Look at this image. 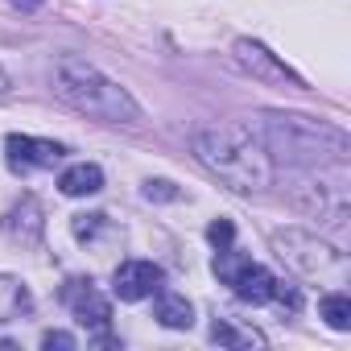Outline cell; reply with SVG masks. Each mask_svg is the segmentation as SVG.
<instances>
[{
	"instance_id": "13",
	"label": "cell",
	"mask_w": 351,
	"mask_h": 351,
	"mask_svg": "<svg viewBox=\"0 0 351 351\" xmlns=\"http://www.w3.org/2000/svg\"><path fill=\"white\" fill-rule=\"evenodd\" d=\"M58 186H62V195H71V199L99 195V191H104V169L91 165V161H79V165H71L62 178H58Z\"/></svg>"
},
{
	"instance_id": "10",
	"label": "cell",
	"mask_w": 351,
	"mask_h": 351,
	"mask_svg": "<svg viewBox=\"0 0 351 351\" xmlns=\"http://www.w3.org/2000/svg\"><path fill=\"white\" fill-rule=\"evenodd\" d=\"M273 285H277V277L265 269V265H244L240 269V277L232 281V289H236V298L240 302H252V306H265L269 298H273Z\"/></svg>"
},
{
	"instance_id": "12",
	"label": "cell",
	"mask_w": 351,
	"mask_h": 351,
	"mask_svg": "<svg viewBox=\"0 0 351 351\" xmlns=\"http://www.w3.org/2000/svg\"><path fill=\"white\" fill-rule=\"evenodd\" d=\"M34 310V298H29V285L21 277H9L0 273V322H13V318H25Z\"/></svg>"
},
{
	"instance_id": "11",
	"label": "cell",
	"mask_w": 351,
	"mask_h": 351,
	"mask_svg": "<svg viewBox=\"0 0 351 351\" xmlns=\"http://www.w3.org/2000/svg\"><path fill=\"white\" fill-rule=\"evenodd\" d=\"M153 318L169 330H191L195 326V310L182 293H169V289H157V306H153Z\"/></svg>"
},
{
	"instance_id": "15",
	"label": "cell",
	"mask_w": 351,
	"mask_h": 351,
	"mask_svg": "<svg viewBox=\"0 0 351 351\" xmlns=\"http://www.w3.org/2000/svg\"><path fill=\"white\" fill-rule=\"evenodd\" d=\"M318 314L326 318L330 330H351V298L347 293H326L318 302Z\"/></svg>"
},
{
	"instance_id": "17",
	"label": "cell",
	"mask_w": 351,
	"mask_h": 351,
	"mask_svg": "<svg viewBox=\"0 0 351 351\" xmlns=\"http://www.w3.org/2000/svg\"><path fill=\"white\" fill-rule=\"evenodd\" d=\"M104 228H108V215H75V223H71L75 240H87V244H91Z\"/></svg>"
},
{
	"instance_id": "8",
	"label": "cell",
	"mask_w": 351,
	"mask_h": 351,
	"mask_svg": "<svg viewBox=\"0 0 351 351\" xmlns=\"http://www.w3.org/2000/svg\"><path fill=\"white\" fill-rule=\"evenodd\" d=\"M236 62L244 66V71H252L256 79H265V83H289V87H306L277 54H269L261 42H248V38H240L236 42Z\"/></svg>"
},
{
	"instance_id": "3",
	"label": "cell",
	"mask_w": 351,
	"mask_h": 351,
	"mask_svg": "<svg viewBox=\"0 0 351 351\" xmlns=\"http://www.w3.org/2000/svg\"><path fill=\"white\" fill-rule=\"evenodd\" d=\"M256 141L265 145L269 157H277V161H285V165H306V169L343 165V161H347V149H351L339 128L318 124V120H310V116H281V112L261 116Z\"/></svg>"
},
{
	"instance_id": "14",
	"label": "cell",
	"mask_w": 351,
	"mask_h": 351,
	"mask_svg": "<svg viewBox=\"0 0 351 351\" xmlns=\"http://www.w3.org/2000/svg\"><path fill=\"white\" fill-rule=\"evenodd\" d=\"M211 339H215V343H223V347H261V343H265L256 330H248V326H236L232 318H215V326H211Z\"/></svg>"
},
{
	"instance_id": "21",
	"label": "cell",
	"mask_w": 351,
	"mask_h": 351,
	"mask_svg": "<svg viewBox=\"0 0 351 351\" xmlns=\"http://www.w3.org/2000/svg\"><path fill=\"white\" fill-rule=\"evenodd\" d=\"M145 199H178V191L169 182H145Z\"/></svg>"
},
{
	"instance_id": "16",
	"label": "cell",
	"mask_w": 351,
	"mask_h": 351,
	"mask_svg": "<svg viewBox=\"0 0 351 351\" xmlns=\"http://www.w3.org/2000/svg\"><path fill=\"white\" fill-rule=\"evenodd\" d=\"M248 265V256L244 252H236V248H219V256H215V277L223 281V285H232L236 277H240V269Z\"/></svg>"
},
{
	"instance_id": "20",
	"label": "cell",
	"mask_w": 351,
	"mask_h": 351,
	"mask_svg": "<svg viewBox=\"0 0 351 351\" xmlns=\"http://www.w3.org/2000/svg\"><path fill=\"white\" fill-rule=\"evenodd\" d=\"M269 302H277V306H289V310H298V306H302V293H298L293 285L277 281V285H273V298H269Z\"/></svg>"
},
{
	"instance_id": "9",
	"label": "cell",
	"mask_w": 351,
	"mask_h": 351,
	"mask_svg": "<svg viewBox=\"0 0 351 351\" xmlns=\"http://www.w3.org/2000/svg\"><path fill=\"white\" fill-rule=\"evenodd\" d=\"M42 228H46V219H42V203H38L34 195H25V199L5 215V232H9L13 240H21V244H38V240H42Z\"/></svg>"
},
{
	"instance_id": "5",
	"label": "cell",
	"mask_w": 351,
	"mask_h": 351,
	"mask_svg": "<svg viewBox=\"0 0 351 351\" xmlns=\"http://www.w3.org/2000/svg\"><path fill=\"white\" fill-rule=\"evenodd\" d=\"M66 157V149L58 141H38V136H21L13 132L5 141V161L13 173H29V169H54Z\"/></svg>"
},
{
	"instance_id": "19",
	"label": "cell",
	"mask_w": 351,
	"mask_h": 351,
	"mask_svg": "<svg viewBox=\"0 0 351 351\" xmlns=\"http://www.w3.org/2000/svg\"><path fill=\"white\" fill-rule=\"evenodd\" d=\"M42 347H46V351H54V347H58V351H75L79 339L66 335V330H46V335H42Z\"/></svg>"
},
{
	"instance_id": "18",
	"label": "cell",
	"mask_w": 351,
	"mask_h": 351,
	"mask_svg": "<svg viewBox=\"0 0 351 351\" xmlns=\"http://www.w3.org/2000/svg\"><path fill=\"white\" fill-rule=\"evenodd\" d=\"M207 240H211L215 248H232V240H236V223H232V219H215V223L207 228Z\"/></svg>"
},
{
	"instance_id": "6",
	"label": "cell",
	"mask_w": 351,
	"mask_h": 351,
	"mask_svg": "<svg viewBox=\"0 0 351 351\" xmlns=\"http://www.w3.org/2000/svg\"><path fill=\"white\" fill-rule=\"evenodd\" d=\"M161 281H165V273L153 261H124V265H116L112 293L120 302H141V298H153L161 289Z\"/></svg>"
},
{
	"instance_id": "22",
	"label": "cell",
	"mask_w": 351,
	"mask_h": 351,
	"mask_svg": "<svg viewBox=\"0 0 351 351\" xmlns=\"http://www.w3.org/2000/svg\"><path fill=\"white\" fill-rule=\"evenodd\" d=\"M13 9H21V13H34V9H42V0H13Z\"/></svg>"
},
{
	"instance_id": "4",
	"label": "cell",
	"mask_w": 351,
	"mask_h": 351,
	"mask_svg": "<svg viewBox=\"0 0 351 351\" xmlns=\"http://www.w3.org/2000/svg\"><path fill=\"white\" fill-rule=\"evenodd\" d=\"M273 248H277V256L293 269V273H302V277H339L343 269H347V261H343V252L339 248H330L326 240H318L314 232H302V228H285V232H273Z\"/></svg>"
},
{
	"instance_id": "1",
	"label": "cell",
	"mask_w": 351,
	"mask_h": 351,
	"mask_svg": "<svg viewBox=\"0 0 351 351\" xmlns=\"http://www.w3.org/2000/svg\"><path fill=\"white\" fill-rule=\"evenodd\" d=\"M191 149L219 182H228L240 195H256L273 186V157L248 128H236V124L199 128L191 136Z\"/></svg>"
},
{
	"instance_id": "7",
	"label": "cell",
	"mask_w": 351,
	"mask_h": 351,
	"mask_svg": "<svg viewBox=\"0 0 351 351\" xmlns=\"http://www.w3.org/2000/svg\"><path fill=\"white\" fill-rule=\"evenodd\" d=\"M66 302H71V310H75V322H79V326L99 330V335L112 326V302L95 289V281H71Z\"/></svg>"
},
{
	"instance_id": "2",
	"label": "cell",
	"mask_w": 351,
	"mask_h": 351,
	"mask_svg": "<svg viewBox=\"0 0 351 351\" xmlns=\"http://www.w3.org/2000/svg\"><path fill=\"white\" fill-rule=\"evenodd\" d=\"M50 83H54V95L83 116H95L108 124H136L141 120V104L116 79H108L99 66L83 62L79 54H58Z\"/></svg>"
}]
</instances>
